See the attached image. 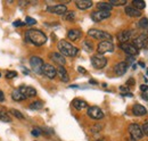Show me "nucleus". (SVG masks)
Segmentation results:
<instances>
[{"mask_svg":"<svg viewBox=\"0 0 148 141\" xmlns=\"http://www.w3.org/2000/svg\"><path fill=\"white\" fill-rule=\"evenodd\" d=\"M25 35H26V39L31 43H33L34 46H38V47H40V46H42L47 42V35L40 30L30 29V30L26 31Z\"/></svg>","mask_w":148,"mask_h":141,"instance_id":"1","label":"nucleus"},{"mask_svg":"<svg viewBox=\"0 0 148 141\" xmlns=\"http://www.w3.org/2000/svg\"><path fill=\"white\" fill-rule=\"evenodd\" d=\"M57 48L59 50V53H62L64 57H75L79 53V49L76 47H74L72 43H70L66 40H60L57 44Z\"/></svg>","mask_w":148,"mask_h":141,"instance_id":"2","label":"nucleus"},{"mask_svg":"<svg viewBox=\"0 0 148 141\" xmlns=\"http://www.w3.org/2000/svg\"><path fill=\"white\" fill-rule=\"evenodd\" d=\"M88 35H90L93 39H97V40H100V41H111L112 35L108 32H105V31H101V30H96V29H91L88 31Z\"/></svg>","mask_w":148,"mask_h":141,"instance_id":"3","label":"nucleus"},{"mask_svg":"<svg viewBox=\"0 0 148 141\" xmlns=\"http://www.w3.org/2000/svg\"><path fill=\"white\" fill-rule=\"evenodd\" d=\"M128 131H129L130 136H131V138H132L133 140H140V139H143V137H144L141 126L137 123L130 124L129 127H128Z\"/></svg>","mask_w":148,"mask_h":141,"instance_id":"4","label":"nucleus"},{"mask_svg":"<svg viewBox=\"0 0 148 141\" xmlns=\"http://www.w3.org/2000/svg\"><path fill=\"white\" fill-rule=\"evenodd\" d=\"M91 65L97 70H101L107 65V59L103 55H95L91 57Z\"/></svg>","mask_w":148,"mask_h":141,"instance_id":"5","label":"nucleus"},{"mask_svg":"<svg viewBox=\"0 0 148 141\" xmlns=\"http://www.w3.org/2000/svg\"><path fill=\"white\" fill-rule=\"evenodd\" d=\"M97 51L99 55H103V53H113L114 51V44L112 41H100L99 44L97 46Z\"/></svg>","mask_w":148,"mask_h":141,"instance_id":"6","label":"nucleus"},{"mask_svg":"<svg viewBox=\"0 0 148 141\" xmlns=\"http://www.w3.org/2000/svg\"><path fill=\"white\" fill-rule=\"evenodd\" d=\"M138 50L139 49H148V34H140L133 40L132 43Z\"/></svg>","mask_w":148,"mask_h":141,"instance_id":"7","label":"nucleus"},{"mask_svg":"<svg viewBox=\"0 0 148 141\" xmlns=\"http://www.w3.org/2000/svg\"><path fill=\"white\" fill-rule=\"evenodd\" d=\"M43 64H45V63H43V60H42L40 57L33 56V57L30 58V65H31L33 72H36L37 74H41Z\"/></svg>","mask_w":148,"mask_h":141,"instance_id":"8","label":"nucleus"},{"mask_svg":"<svg viewBox=\"0 0 148 141\" xmlns=\"http://www.w3.org/2000/svg\"><path fill=\"white\" fill-rule=\"evenodd\" d=\"M120 48L127 53L129 57H133V58H134V57L139 53V50H138L132 43H129V42H127V43H121V44H120Z\"/></svg>","mask_w":148,"mask_h":141,"instance_id":"9","label":"nucleus"},{"mask_svg":"<svg viewBox=\"0 0 148 141\" xmlns=\"http://www.w3.org/2000/svg\"><path fill=\"white\" fill-rule=\"evenodd\" d=\"M88 116L92 120H103L104 118V113L103 110L97 107V106H92V107H89L88 108V112H87Z\"/></svg>","mask_w":148,"mask_h":141,"instance_id":"10","label":"nucleus"},{"mask_svg":"<svg viewBox=\"0 0 148 141\" xmlns=\"http://www.w3.org/2000/svg\"><path fill=\"white\" fill-rule=\"evenodd\" d=\"M41 74H43L48 79H55L56 75H57V70L50 64H43Z\"/></svg>","mask_w":148,"mask_h":141,"instance_id":"11","label":"nucleus"},{"mask_svg":"<svg viewBox=\"0 0 148 141\" xmlns=\"http://www.w3.org/2000/svg\"><path fill=\"white\" fill-rule=\"evenodd\" d=\"M111 17V13L110 12H103V10H96L91 14V19L93 22H101L104 19Z\"/></svg>","mask_w":148,"mask_h":141,"instance_id":"12","label":"nucleus"},{"mask_svg":"<svg viewBox=\"0 0 148 141\" xmlns=\"http://www.w3.org/2000/svg\"><path fill=\"white\" fill-rule=\"evenodd\" d=\"M47 10L49 13H54V14H57V15H64L67 12V8H66L65 5H55V6L48 7Z\"/></svg>","mask_w":148,"mask_h":141,"instance_id":"13","label":"nucleus"},{"mask_svg":"<svg viewBox=\"0 0 148 141\" xmlns=\"http://www.w3.org/2000/svg\"><path fill=\"white\" fill-rule=\"evenodd\" d=\"M127 70H128V63L127 62H120L114 66V72L117 76L123 75L127 72Z\"/></svg>","mask_w":148,"mask_h":141,"instance_id":"14","label":"nucleus"},{"mask_svg":"<svg viewBox=\"0 0 148 141\" xmlns=\"http://www.w3.org/2000/svg\"><path fill=\"white\" fill-rule=\"evenodd\" d=\"M50 59H51L54 63L58 64V66H64V65L66 64V59H65V57L59 53H53L51 55H50Z\"/></svg>","mask_w":148,"mask_h":141,"instance_id":"15","label":"nucleus"},{"mask_svg":"<svg viewBox=\"0 0 148 141\" xmlns=\"http://www.w3.org/2000/svg\"><path fill=\"white\" fill-rule=\"evenodd\" d=\"M132 33H133V32H132L131 30H124V31H122V32H120V33L117 34V40H119L121 43H127L130 39H131Z\"/></svg>","mask_w":148,"mask_h":141,"instance_id":"16","label":"nucleus"},{"mask_svg":"<svg viewBox=\"0 0 148 141\" xmlns=\"http://www.w3.org/2000/svg\"><path fill=\"white\" fill-rule=\"evenodd\" d=\"M56 70H57V74L59 75V79H60L63 82L67 83V82L70 81V76H69V73H67V70H66V68H65L64 66H58Z\"/></svg>","mask_w":148,"mask_h":141,"instance_id":"17","label":"nucleus"},{"mask_svg":"<svg viewBox=\"0 0 148 141\" xmlns=\"http://www.w3.org/2000/svg\"><path fill=\"white\" fill-rule=\"evenodd\" d=\"M132 113L136 115V116H144L147 114V109L140 104H136L132 108Z\"/></svg>","mask_w":148,"mask_h":141,"instance_id":"18","label":"nucleus"},{"mask_svg":"<svg viewBox=\"0 0 148 141\" xmlns=\"http://www.w3.org/2000/svg\"><path fill=\"white\" fill-rule=\"evenodd\" d=\"M124 12H125V14L128 16H130V17H139V16H141V12L138 10V9H136L133 6H127L125 9H124Z\"/></svg>","mask_w":148,"mask_h":141,"instance_id":"19","label":"nucleus"},{"mask_svg":"<svg viewBox=\"0 0 148 141\" xmlns=\"http://www.w3.org/2000/svg\"><path fill=\"white\" fill-rule=\"evenodd\" d=\"M81 35H82L81 30H77V29H72V30H70V31L67 32V38H69V40H71V41H76V40H79V39L81 38Z\"/></svg>","mask_w":148,"mask_h":141,"instance_id":"20","label":"nucleus"},{"mask_svg":"<svg viewBox=\"0 0 148 141\" xmlns=\"http://www.w3.org/2000/svg\"><path fill=\"white\" fill-rule=\"evenodd\" d=\"M75 5L80 10H86V9H88L92 6V1H90V0H77V1H75Z\"/></svg>","mask_w":148,"mask_h":141,"instance_id":"21","label":"nucleus"},{"mask_svg":"<svg viewBox=\"0 0 148 141\" xmlns=\"http://www.w3.org/2000/svg\"><path fill=\"white\" fill-rule=\"evenodd\" d=\"M21 91L25 94L26 98H32V97L37 96V90L32 87H23V88H21Z\"/></svg>","mask_w":148,"mask_h":141,"instance_id":"22","label":"nucleus"},{"mask_svg":"<svg viewBox=\"0 0 148 141\" xmlns=\"http://www.w3.org/2000/svg\"><path fill=\"white\" fill-rule=\"evenodd\" d=\"M12 99L15 100V101H22L24 99H26L25 94L21 91V89H15L13 92H12Z\"/></svg>","mask_w":148,"mask_h":141,"instance_id":"23","label":"nucleus"},{"mask_svg":"<svg viewBox=\"0 0 148 141\" xmlns=\"http://www.w3.org/2000/svg\"><path fill=\"white\" fill-rule=\"evenodd\" d=\"M72 105H73V107L76 110H81V109H84V108L88 107L87 101H84V100H82V99H74Z\"/></svg>","mask_w":148,"mask_h":141,"instance_id":"24","label":"nucleus"},{"mask_svg":"<svg viewBox=\"0 0 148 141\" xmlns=\"http://www.w3.org/2000/svg\"><path fill=\"white\" fill-rule=\"evenodd\" d=\"M97 8H98V10H103V12H110V13H111V10L113 9V7H112L108 2H98Z\"/></svg>","mask_w":148,"mask_h":141,"instance_id":"25","label":"nucleus"},{"mask_svg":"<svg viewBox=\"0 0 148 141\" xmlns=\"http://www.w3.org/2000/svg\"><path fill=\"white\" fill-rule=\"evenodd\" d=\"M132 6L136 8V9H138V10H143V9H145L146 8V2L145 1H141V0H133L132 1Z\"/></svg>","mask_w":148,"mask_h":141,"instance_id":"26","label":"nucleus"},{"mask_svg":"<svg viewBox=\"0 0 148 141\" xmlns=\"http://www.w3.org/2000/svg\"><path fill=\"white\" fill-rule=\"evenodd\" d=\"M0 121L6 122V123H9V122H12V117L8 115L7 112H5L3 109H0Z\"/></svg>","mask_w":148,"mask_h":141,"instance_id":"27","label":"nucleus"},{"mask_svg":"<svg viewBox=\"0 0 148 141\" xmlns=\"http://www.w3.org/2000/svg\"><path fill=\"white\" fill-rule=\"evenodd\" d=\"M108 3L112 7L113 6H124V5H127V0H110Z\"/></svg>","mask_w":148,"mask_h":141,"instance_id":"28","label":"nucleus"},{"mask_svg":"<svg viewBox=\"0 0 148 141\" xmlns=\"http://www.w3.org/2000/svg\"><path fill=\"white\" fill-rule=\"evenodd\" d=\"M42 106H43V104H42L41 101H34V103H32L29 107H30V109H32V110H38V109H41Z\"/></svg>","mask_w":148,"mask_h":141,"instance_id":"29","label":"nucleus"},{"mask_svg":"<svg viewBox=\"0 0 148 141\" xmlns=\"http://www.w3.org/2000/svg\"><path fill=\"white\" fill-rule=\"evenodd\" d=\"M138 25H139V27H140V29H148V18L143 17L140 21H139Z\"/></svg>","mask_w":148,"mask_h":141,"instance_id":"30","label":"nucleus"},{"mask_svg":"<svg viewBox=\"0 0 148 141\" xmlns=\"http://www.w3.org/2000/svg\"><path fill=\"white\" fill-rule=\"evenodd\" d=\"M64 18H65L66 21L72 22V21L75 19V13H74V12H66V13L64 14Z\"/></svg>","mask_w":148,"mask_h":141,"instance_id":"31","label":"nucleus"},{"mask_svg":"<svg viewBox=\"0 0 148 141\" xmlns=\"http://www.w3.org/2000/svg\"><path fill=\"white\" fill-rule=\"evenodd\" d=\"M10 114H12L14 117L18 118V120H23V118H24V115H23L21 112L16 110V109H10Z\"/></svg>","mask_w":148,"mask_h":141,"instance_id":"32","label":"nucleus"},{"mask_svg":"<svg viewBox=\"0 0 148 141\" xmlns=\"http://www.w3.org/2000/svg\"><path fill=\"white\" fill-rule=\"evenodd\" d=\"M83 48H84L87 51H91V50H92V43L89 42V41H84V42H83Z\"/></svg>","mask_w":148,"mask_h":141,"instance_id":"33","label":"nucleus"},{"mask_svg":"<svg viewBox=\"0 0 148 141\" xmlns=\"http://www.w3.org/2000/svg\"><path fill=\"white\" fill-rule=\"evenodd\" d=\"M25 23H26V24H29V25H34V24H37V21H36L34 18L26 17V19H25Z\"/></svg>","mask_w":148,"mask_h":141,"instance_id":"34","label":"nucleus"},{"mask_svg":"<svg viewBox=\"0 0 148 141\" xmlns=\"http://www.w3.org/2000/svg\"><path fill=\"white\" fill-rule=\"evenodd\" d=\"M16 75H17V73H16V72L9 70V72H7V74H6V77H7V79H13V77H15Z\"/></svg>","mask_w":148,"mask_h":141,"instance_id":"35","label":"nucleus"},{"mask_svg":"<svg viewBox=\"0 0 148 141\" xmlns=\"http://www.w3.org/2000/svg\"><path fill=\"white\" fill-rule=\"evenodd\" d=\"M31 134L33 137H39V136H41V130L40 129H34V130L31 131Z\"/></svg>","mask_w":148,"mask_h":141,"instance_id":"36","label":"nucleus"},{"mask_svg":"<svg viewBox=\"0 0 148 141\" xmlns=\"http://www.w3.org/2000/svg\"><path fill=\"white\" fill-rule=\"evenodd\" d=\"M103 129V125H100V124H96V125H93L92 126V132H98V131H100Z\"/></svg>","mask_w":148,"mask_h":141,"instance_id":"37","label":"nucleus"},{"mask_svg":"<svg viewBox=\"0 0 148 141\" xmlns=\"http://www.w3.org/2000/svg\"><path fill=\"white\" fill-rule=\"evenodd\" d=\"M141 130H143V133H144V136H145V134H146V136H148V122L143 125Z\"/></svg>","mask_w":148,"mask_h":141,"instance_id":"38","label":"nucleus"},{"mask_svg":"<svg viewBox=\"0 0 148 141\" xmlns=\"http://www.w3.org/2000/svg\"><path fill=\"white\" fill-rule=\"evenodd\" d=\"M13 25H14L15 27H19V26H23V25H25V23H23L22 21H15V22L13 23Z\"/></svg>","mask_w":148,"mask_h":141,"instance_id":"39","label":"nucleus"},{"mask_svg":"<svg viewBox=\"0 0 148 141\" xmlns=\"http://www.w3.org/2000/svg\"><path fill=\"white\" fill-rule=\"evenodd\" d=\"M140 90H141L143 92H147V91H148V86H145V84L140 86Z\"/></svg>","mask_w":148,"mask_h":141,"instance_id":"40","label":"nucleus"},{"mask_svg":"<svg viewBox=\"0 0 148 141\" xmlns=\"http://www.w3.org/2000/svg\"><path fill=\"white\" fill-rule=\"evenodd\" d=\"M120 90L122 91V92H127V93H129L128 91H129V88L128 87H120Z\"/></svg>","mask_w":148,"mask_h":141,"instance_id":"41","label":"nucleus"},{"mask_svg":"<svg viewBox=\"0 0 148 141\" xmlns=\"http://www.w3.org/2000/svg\"><path fill=\"white\" fill-rule=\"evenodd\" d=\"M77 70H79L80 73H82V74H86V73H87V70H84L83 67H81V66H80V67H77Z\"/></svg>","mask_w":148,"mask_h":141,"instance_id":"42","label":"nucleus"},{"mask_svg":"<svg viewBox=\"0 0 148 141\" xmlns=\"http://www.w3.org/2000/svg\"><path fill=\"white\" fill-rule=\"evenodd\" d=\"M5 100V94H3V92L0 90V101H3Z\"/></svg>","mask_w":148,"mask_h":141,"instance_id":"43","label":"nucleus"},{"mask_svg":"<svg viewBox=\"0 0 148 141\" xmlns=\"http://www.w3.org/2000/svg\"><path fill=\"white\" fill-rule=\"evenodd\" d=\"M134 84V80L131 77V79H129V81H128V86H133Z\"/></svg>","mask_w":148,"mask_h":141,"instance_id":"44","label":"nucleus"},{"mask_svg":"<svg viewBox=\"0 0 148 141\" xmlns=\"http://www.w3.org/2000/svg\"><path fill=\"white\" fill-rule=\"evenodd\" d=\"M143 98H144L145 100H148V94H147V93H146V92H145V93L143 94Z\"/></svg>","mask_w":148,"mask_h":141,"instance_id":"45","label":"nucleus"},{"mask_svg":"<svg viewBox=\"0 0 148 141\" xmlns=\"http://www.w3.org/2000/svg\"><path fill=\"white\" fill-rule=\"evenodd\" d=\"M139 65H140V66H141V67H145V64H144V63H143V62H139Z\"/></svg>","mask_w":148,"mask_h":141,"instance_id":"46","label":"nucleus"},{"mask_svg":"<svg viewBox=\"0 0 148 141\" xmlns=\"http://www.w3.org/2000/svg\"><path fill=\"white\" fill-rule=\"evenodd\" d=\"M90 83H91V84H97V82H96L95 80H90Z\"/></svg>","mask_w":148,"mask_h":141,"instance_id":"47","label":"nucleus"},{"mask_svg":"<svg viewBox=\"0 0 148 141\" xmlns=\"http://www.w3.org/2000/svg\"><path fill=\"white\" fill-rule=\"evenodd\" d=\"M96 141H101V140H96Z\"/></svg>","mask_w":148,"mask_h":141,"instance_id":"48","label":"nucleus"},{"mask_svg":"<svg viewBox=\"0 0 148 141\" xmlns=\"http://www.w3.org/2000/svg\"><path fill=\"white\" fill-rule=\"evenodd\" d=\"M0 76H1V74H0Z\"/></svg>","mask_w":148,"mask_h":141,"instance_id":"49","label":"nucleus"}]
</instances>
